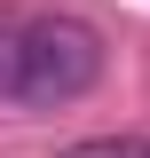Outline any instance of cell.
I'll use <instances>...</instances> for the list:
<instances>
[{"instance_id": "3957f363", "label": "cell", "mask_w": 150, "mask_h": 158, "mask_svg": "<svg viewBox=\"0 0 150 158\" xmlns=\"http://www.w3.org/2000/svg\"><path fill=\"white\" fill-rule=\"evenodd\" d=\"M0 103H16V24L0 16Z\"/></svg>"}, {"instance_id": "6da1fadb", "label": "cell", "mask_w": 150, "mask_h": 158, "mask_svg": "<svg viewBox=\"0 0 150 158\" xmlns=\"http://www.w3.org/2000/svg\"><path fill=\"white\" fill-rule=\"evenodd\" d=\"M103 79V40L79 16H32L16 24V103L32 111H63Z\"/></svg>"}, {"instance_id": "7a4b0ae2", "label": "cell", "mask_w": 150, "mask_h": 158, "mask_svg": "<svg viewBox=\"0 0 150 158\" xmlns=\"http://www.w3.org/2000/svg\"><path fill=\"white\" fill-rule=\"evenodd\" d=\"M56 158H150L142 135H87V142H63Z\"/></svg>"}]
</instances>
